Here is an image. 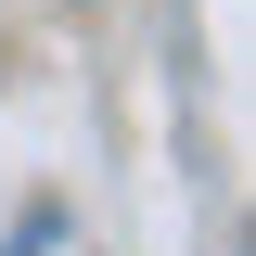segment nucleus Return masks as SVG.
Here are the masks:
<instances>
[]
</instances>
